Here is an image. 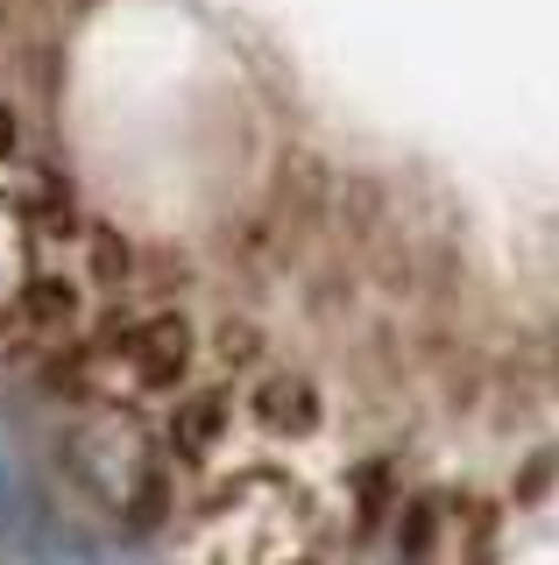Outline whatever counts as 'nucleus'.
<instances>
[{
  "label": "nucleus",
  "instance_id": "f257e3e1",
  "mask_svg": "<svg viewBox=\"0 0 559 565\" xmlns=\"http://www.w3.org/2000/svg\"><path fill=\"white\" fill-rule=\"evenodd\" d=\"M128 367H135V375H143L149 388L184 382V367H191V326H184L178 311L143 318V326L128 332Z\"/></svg>",
  "mask_w": 559,
  "mask_h": 565
},
{
  "label": "nucleus",
  "instance_id": "f03ea898",
  "mask_svg": "<svg viewBox=\"0 0 559 565\" xmlns=\"http://www.w3.org/2000/svg\"><path fill=\"white\" fill-rule=\"evenodd\" d=\"M255 417H262V431H276V438H305V431H319V388L305 375H262Z\"/></svg>",
  "mask_w": 559,
  "mask_h": 565
},
{
  "label": "nucleus",
  "instance_id": "7ed1b4c3",
  "mask_svg": "<svg viewBox=\"0 0 559 565\" xmlns=\"http://www.w3.org/2000/svg\"><path fill=\"white\" fill-rule=\"evenodd\" d=\"M226 431V396L220 388H205V396H191L184 411H170V446H178V459H205L220 446Z\"/></svg>",
  "mask_w": 559,
  "mask_h": 565
},
{
  "label": "nucleus",
  "instance_id": "20e7f679",
  "mask_svg": "<svg viewBox=\"0 0 559 565\" xmlns=\"http://www.w3.org/2000/svg\"><path fill=\"white\" fill-rule=\"evenodd\" d=\"M72 311H78L72 282H57V276L29 282V326H72Z\"/></svg>",
  "mask_w": 559,
  "mask_h": 565
},
{
  "label": "nucleus",
  "instance_id": "39448f33",
  "mask_svg": "<svg viewBox=\"0 0 559 565\" xmlns=\"http://www.w3.org/2000/svg\"><path fill=\"white\" fill-rule=\"evenodd\" d=\"M255 353H262V332H255V326H241V318H234V326H220V361L249 367Z\"/></svg>",
  "mask_w": 559,
  "mask_h": 565
},
{
  "label": "nucleus",
  "instance_id": "423d86ee",
  "mask_svg": "<svg viewBox=\"0 0 559 565\" xmlns=\"http://www.w3.org/2000/svg\"><path fill=\"white\" fill-rule=\"evenodd\" d=\"M156 516H164V481H156V473H143V488H135V523L156 530Z\"/></svg>",
  "mask_w": 559,
  "mask_h": 565
},
{
  "label": "nucleus",
  "instance_id": "0eeeda50",
  "mask_svg": "<svg viewBox=\"0 0 559 565\" xmlns=\"http://www.w3.org/2000/svg\"><path fill=\"white\" fill-rule=\"evenodd\" d=\"M93 262H99V276H120V269H128V247H120V234H93Z\"/></svg>",
  "mask_w": 559,
  "mask_h": 565
}]
</instances>
